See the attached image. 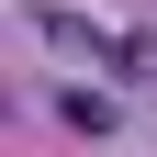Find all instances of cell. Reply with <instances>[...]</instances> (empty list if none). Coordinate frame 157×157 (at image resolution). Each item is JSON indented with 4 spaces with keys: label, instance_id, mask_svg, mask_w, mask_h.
I'll use <instances>...</instances> for the list:
<instances>
[{
    "label": "cell",
    "instance_id": "obj_2",
    "mask_svg": "<svg viewBox=\"0 0 157 157\" xmlns=\"http://www.w3.org/2000/svg\"><path fill=\"white\" fill-rule=\"evenodd\" d=\"M56 124L67 135H112L124 112H112V90H56Z\"/></svg>",
    "mask_w": 157,
    "mask_h": 157
},
{
    "label": "cell",
    "instance_id": "obj_1",
    "mask_svg": "<svg viewBox=\"0 0 157 157\" xmlns=\"http://www.w3.org/2000/svg\"><path fill=\"white\" fill-rule=\"evenodd\" d=\"M34 34H45L56 56H124V45H101V34L78 23V11H56V0H34Z\"/></svg>",
    "mask_w": 157,
    "mask_h": 157
},
{
    "label": "cell",
    "instance_id": "obj_3",
    "mask_svg": "<svg viewBox=\"0 0 157 157\" xmlns=\"http://www.w3.org/2000/svg\"><path fill=\"white\" fill-rule=\"evenodd\" d=\"M124 78H157V34H124Z\"/></svg>",
    "mask_w": 157,
    "mask_h": 157
}]
</instances>
